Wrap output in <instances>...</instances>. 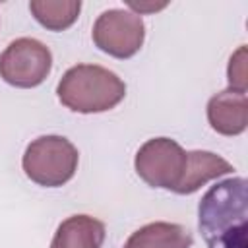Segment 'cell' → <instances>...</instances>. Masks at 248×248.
I'll use <instances>...</instances> for the list:
<instances>
[{
  "instance_id": "cell-1",
  "label": "cell",
  "mask_w": 248,
  "mask_h": 248,
  "mask_svg": "<svg viewBox=\"0 0 248 248\" xmlns=\"http://www.w3.org/2000/svg\"><path fill=\"white\" fill-rule=\"evenodd\" d=\"M248 196L242 176L211 186L198 205V227L207 248H248Z\"/></svg>"
},
{
  "instance_id": "cell-2",
  "label": "cell",
  "mask_w": 248,
  "mask_h": 248,
  "mask_svg": "<svg viewBox=\"0 0 248 248\" xmlns=\"http://www.w3.org/2000/svg\"><path fill=\"white\" fill-rule=\"evenodd\" d=\"M56 95L66 108L93 114L114 108L126 97V83L99 64H76L58 81Z\"/></svg>"
},
{
  "instance_id": "cell-3",
  "label": "cell",
  "mask_w": 248,
  "mask_h": 248,
  "mask_svg": "<svg viewBox=\"0 0 248 248\" xmlns=\"http://www.w3.org/2000/svg\"><path fill=\"white\" fill-rule=\"evenodd\" d=\"M78 147L64 136H39L21 157L23 172L29 180L45 188L64 186L78 170Z\"/></svg>"
},
{
  "instance_id": "cell-4",
  "label": "cell",
  "mask_w": 248,
  "mask_h": 248,
  "mask_svg": "<svg viewBox=\"0 0 248 248\" xmlns=\"http://www.w3.org/2000/svg\"><path fill=\"white\" fill-rule=\"evenodd\" d=\"M50 48L33 37H19L12 41L0 54V78L8 85L19 89L41 85L50 74Z\"/></svg>"
},
{
  "instance_id": "cell-5",
  "label": "cell",
  "mask_w": 248,
  "mask_h": 248,
  "mask_svg": "<svg viewBox=\"0 0 248 248\" xmlns=\"http://www.w3.org/2000/svg\"><path fill=\"white\" fill-rule=\"evenodd\" d=\"M134 169L145 184L174 192L186 169V151L170 138H151L140 145Z\"/></svg>"
},
{
  "instance_id": "cell-6",
  "label": "cell",
  "mask_w": 248,
  "mask_h": 248,
  "mask_svg": "<svg viewBox=\"0 0 248 248\" xmlns=\"http://www.w3.org/2000/svg\"><path fill=\"white\" fill-rule=\"evenodd\" d=\"M93 43L108 56L132 58L143 45L145 25L141 16L128 10H107L93 23Z\"/></svg>"
},
{
  "instance_id": "cell-7",
  "label": "cell",
  "mask_w": 248,
  "mask_h": 248,
  "mask_svg": "<svg viewBox=\"0 0 248 248\" xmlns=\"http://www.w3.org/2000/svg\"><path fill=\"white\" fill-rule=\"evenodd\" d=\"M207 122L221 136H238L248 126L246 91L225 89L207 101Z\"/></svg>"
},
{
  "instance_id": "cell-8",
  "label": "cell",
  "mask_w": 248,
  "mask_h": 248,
  "mask_svg": "<svg viewBox=\"0 0 248 248\" xmlns=\"http://www.w3.org/2000/svg\"><path fill=\"white\" fill-rule=\"evenodd\" d=\"M232 170V165L213 151H186V169L174 188V194H194L209 180H215Z\"/></svg>"
},
{
  "instance_id": "cell-9",
  "label": "cell",
  "mask_w": 248,
  "mask_h": 248,
  "mask_svg": "<svg viewBox=\"0 0 248 248\" xmlns=\"http://www.w3.org/2000/svg\"><path fill=\"white\" fill-rule=\"evenodd\" d=\"M105 223L79 213L64 219L50 242V248H101L105 242Z\"/></svg>"
},
{
  "instance_id": "cell-10",
  "label": "cell",
  "mask_w": 248,
  "mask_h": 248,
  "mask_svg": "<svg viewBox=\"0 0 248 248\" xmlns=\"http://www.w3.org/2000/svg\"><path fill=\"white\" fill-rule=\"evenodd\" d=\"M192 232L169 221H155L134 231L122 248H192Z\"/></svg>"
},
{
  "instance_id": "cell-11",
  "label": "cell",
  "mask_w": 248,
  "mask_h": 248,
  "mask_svg": "<svg viewBox=\"0 0 248 248\" xmlns=\"http://www.w3.org/2000/svg\"><path fill=\"white\" fill-rule=\"evenodd\" d=\"M29 10L33 17L48 31H64L72 27L79 16V0H31Z\"/></svg>"
},
{
  "instance_id": "cell-12",
  "label": "cell",
  "mask_w": 248,
  "mask_h": 248,
  "mask_svg": "<svg viewBox=\"0 0 248 248\" xmlns=\"http://www.w3.org/2000/svg\"><path fill=\"white\" fill-rule=\"evenodd\" d=\"M227 79L231 89L246 91V46L242 45L229 60L227 68Z\"/></svg>"
},
{
  "instance_id": "cell-13",
  "label": "cell",
  "mask_w": 248,
  "mask_h": 248,
  "mask_svg": "<svg viewBox=\"0 0 248 248\" xmlns=\"http://www.w3.org/2000/svg\"><path fill=\"white\" fill-rule=\"evenodd\" d=\"M126 4H128V6L134 10V14H138V16H141V14H145V12H157V10H161V8L167 6V2L149 4V2H134V0H128Z\"/></svg>"
}]
</instances>
